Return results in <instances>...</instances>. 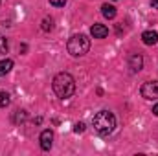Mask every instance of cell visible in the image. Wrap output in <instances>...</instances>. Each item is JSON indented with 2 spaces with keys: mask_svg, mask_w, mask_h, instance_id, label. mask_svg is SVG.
Returning a JSON list of instances; mask_svg holds the SVG:
<instances>
[{
  "mask_svg": "<svg viewBox=\"0 0 158 156\" xmlns=\"http://www.w3.org/2000/svg\"><path fill=\"white\" fill-rule=\"evenodd\" d=\"M53 92L57 94V97L61 99H68L74 96L76 92V81L70 74L66 72H61L53 77Z\"/></svg>",
  "mask_w": 158,
  "mask_h": 156,
  "instance_id": "obj_1",
  "label": "cell"
},
{
  "mask_svg": "<svg viewBox=\"0 0 158 156\" xmlns=\"http://www.w3.org/2000/svg\"><path fill=\"white\" fill-rule=\"evenodd\" d=\"M92 125H94V129H96L98 134L109 136L114 130V127H116V117L109 110H99L96 116L92 117Z\"/></svg>",
  "mask_w": 158,
  "mask_h": 156,
  "instance_id": "obj_2",
  "label": "cell"
},
{
  "mask_svg": "<svg viewBox=\"0 0 158 156\" xmlns=\"http://www.w3.org/2000/svg\"><path fill=\"white\" fill-rule=\"evenodd\" d=\"M66 48H68V53H70V55H74V57H83V55L90 50V39H88L86 35H83V33H76V35H72V37L68 39Z\"/></svg>",
  "mask_w": 158,
  "mask_h": 156,
  "instance_id": "obj_3",
  "label": "cell"
},
{
  "mask_svg": "<svg viewBox=\"0 0 158 156\" xmlns=\"http://www.w3.org/2000/svg\"><path fill=\"white\" fill-rule=\"evenodd\" d=\"M142 96L145 99H158V81H149L142 86Z\"/></svg>",
  "mask_w": 158,
  "mask_h": 156,
  "instance_id": "obj_4",
  "label": "cell"
},
{
  "mask_svg": "<svg viewBox=\"0 0 158 156\" xmlns=\"http://www.w3.org/2000/svg\"><path fill=\"white\" fill-rule=\"evenodd\" d=\"M39 140H40V149H42V151H50V149H52V143H53V132H52L50 129L42 130Z\"/></svg>",
  "mask_w": 158,
  "mask_h": 156,
  "instance_id": "obj_5",
  "label": "cell"
},
{
  "mask_svg": "<svg viewBox=\"0 0 158 156\" xmlns=\"http://www.w3.org/2000/svg\"><path fill=\"white\" fill-rule=\"evenodd\" d=\"M90 35H92L94 39H105V37L109 35V30H107L103 24H94V26L90 28Z\"/></svg>",
  "mask_w": 158,
  "mask_h": 156,
  "instance_id": "obj_6",
  "label": "cell"
},
{
  "mask_svg": "<svg viewBox=\"0 0 158 156\" xmlns=\"http://www.w3.org/2000/svg\"><path fill=\"white\" fill-rule=\"evenodd\" d=\"M142 64H143V59H142V55H138V53H132V55L129 57V68H131L132 72H140V70H142Z\"/></svg>",
  "mask_w": 158,
  "mask_h": 156,
  "instance_id": "obj_7",
  "label": "cell"
},
{
  "mask_svg": "<svg viewBox=\"0 0 158 156\" xmlns=\"http://www.w3.org/2000/svg\"><path fill=\"white\" fill-rule=\"evenodd\" d=\"M142 40H143V44L153 46V44H156L158 42V33L155 31V30H147V31L142 33Z\"/></svg>",
  "mask_w": 158,
  "mask_h": 156,
  "instance_id": "obj_8",
  "label": "cell"
},
{
  "mask_svg": "<svg viewBox=\"0 0 158 156\" xmlns=\"http://www.w3.org/2000/svg\"><path fill=\"white\" fill-rule=\"evenodd\" d=\"M101 13H103L105 18H114L116 17V7L110 6V4H103L101 6Z\"/></svg>",
  "mask_w": 158,
  "mask_h": 156,
  "instance_id": "obj_9",
  "label": "cell"
},
{
  "mask_svg": "<svg viewBox=\"0 0 158 156\" xmlns=\"http://www.w3.org/2000/svg\"><path fill=\"white\" fill-rule=\"evenodd\" d=\"M11 68H13V61H11V59H4V61H0V76L9 74Z\"/></svg>",
  "mask_w": 158,
  "mask_h": 156,
  "instance_id": "obj_10",
  "label": "cell"
},
{
  "mask_svg": "<svg viewBox=\"0 0 158 156\" xmlns=\"http://www.w3.org/2000/svg\"><path fill=\"white\" fill-rule=\"evenodd\" d=\"M9 101H11L9 94H7V92H0V109L7 107V105H9Z\"/></svg>",
  "mask_w": 158,
  "mask_h": 156,
  "instance_id": "obj_11",
  "label": "cell"
},
{
  "mask_svg": "<svg viewBox=\"0 0 158 156\" xmlns=\"http://www.w3.org/2000/svg\"><path fill=\"white\" fill-rule=\"evenodd\" d=\"M42 30H44V31L53 30V20H52V18H44V20H42Z\"/></svg>",
  "mask_w": 158,
  "mask_h": 156,
  "instance_id": "obj_12",
  "label": "cell"
},
{
  "mask_svg": "<svg viewBox=\"0 0 158 156\" xmlns=\"http://www.w3.org/2000/svg\"><path fill=\"white\" fill-rule=\"evenodd\" d=\"M6 51H7V40H6L4 35H0V55L6 53Z\"/></svg>",
  "mask_w": 158,
  "mask_h": 156,
  "instance_id": "obj_13",
  "label": "cell"
},
{
  "mask_svg": "<svg viewBox=\"0 0 158 156\" xmlns=\"http://www.w3.org/2000/svg\"><path fill=\"white\" fill-rule=\"evenodd\" d=\"M83 130H85V123H81V121H79V123H76V125H74V132L81 134Z\"/></svg>",
  "mask_w": 158,
  "mask_h": 156,
  "instance_id": "obj_14",
  "label": "cell"
},
{
  "mask_svg": "<svg viewBox=\"0 0 158 156\" xmlns=\"http://www.w3.org/2000/svg\"><path fill=\"white\" fill-rule=\"evenodd\" d=\"M50 4L55 6V7H63V6L66 4V0H50Z\"/></svg>",
  "mask_w": 158,
  "mask_h": 156,
  "instance_id": "obj_15",
  "label": "cell"
},
{
  "mask_svg": "<svg viewBox=\"0 0 158 156\" xmlns=\"http://www.w3.org/2000/svg\"><path fill=\"white\" fill-rule=\"evenodd\" d=\"M24 117H26V112H24V110H19V114H17V116H15V121H19V119H20V121H22V119H24Z\"/></svg>",
  "mask_w": 158,
  "mask_h": 156,
  "instance_id": "obj_16",
  "label": "cell"
},
{
  "mask_svg": "<svg viewBox=\"0 0 158 156\" xmlns=\"http://www.w3.org/2000/svg\"><path fill=\"white\" fill-rule=\"evenodd\" d=\"M151 6H153L155 9H158V0H151Z\"/></svg>",
  "mask_w": 158,
  "mask_h": 156,
  "instance_id": "obj_17",
  "label": "cell"
},
{
  "mask_svg": "<svg viewBox=\"0 0 158 156\" xmlns=\"http://www.w3.org/2000/svg\"><path fill=\"white\" fill-rule=\"evenodd\" d=\"M153 114H155V116H158V103L153 107Z\"/></svg>",
  "mask_w": 158,
  "mask_h": 156,
  "instance_id": "obj_18",
  "label": "cell"
}]
</instances>
